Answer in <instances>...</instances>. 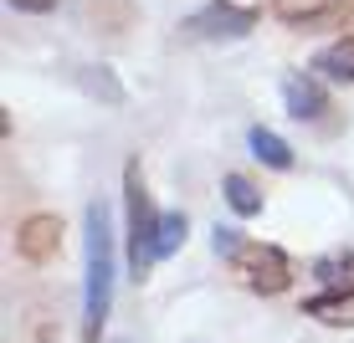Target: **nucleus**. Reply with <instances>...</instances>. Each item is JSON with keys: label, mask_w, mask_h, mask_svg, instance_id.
Instances as JSON below:
<instances>
[{"label": "nucleus", "mask_w": 354, "mask_h": 343, "mask_svg": "<svg viewBox=\"0 0 354 343\" xmlns=\"http://www.w3.org/2000/svg\"><path fill=\"white\" fill-rule=\"evenodd\" d=\"M283 103H288V113L298 118V124H313V118H324V108H328V97H324V88L313 77H283Z\"/></svg>", "instance_id": "423d86ee"}, {"label": "nucleus", "mask_w": 354, "mask_h": 343, "mask_svg": "<svg viewBox=\"0 0 354 343\" xmlns=\"http://www.w3.org/2000/svg\"><path fill=\"white\" fill-rule=\"evenodd\" d=\"M231 266H236L241 282H247L252 292H262V297H277V292H288V282H292V262L277 246H257V241H247V246L231 256Z\"/></svg>", "instance_id": "7ed1b4c3"}, {"label": "nucleus", "mask_w": 354, "mask_h": 343, "mask_svg": "<svg viewBox=\"0 0 354 343\" xmlns=\"http://www.w3.org/2000/svg\"><path fill=\"white\" fill-rule=\"evenodd\" d=\"M303 313H313L319 323H354V282L328 287V292H319V297H308V302H303Z\"/></svg>", "instance_id": "0eeeda50"}, {"label": "nucleus", "mask_w": 354, "mask_h": 343, "mask_svg": "<svg viewBox=\"0 0 354 343\" xmlns=\"http://www.w3.org/2000/svg\"><path fill=\"white\" fill-rule=\"evenodd\" d=\"M349 266H354V256H324V262L313 266V277H324L328 287H339V277L354 282V277H349Z\"/></svg>", "instance_id": "ddd939ff"}, {"label": "nucleus", "mask_w": 354, "mask_h": 343, "mask_svg": "<svg viewBox=\"0 0 354 343\" xmlns=\"http://www.w3.org/2000/svg\"><path fill=\"white\" fill-rule=\"evenodd\" d=\"M185 236H190L185 215H180V210H165V215H160V236H154V256H160V262H165V256H175L180 246H185Z\"/></svg>", "instance_id": "9b49d317"}, {"label": "nucleus", "mask_w": 354, "mask_h": 343, "mask_svg": "<svg viewBox=\"0 0 354 343\" xmlns=\"http://www.w3.org/2000/svg\"><path fill=\"white\" fill-rule=\"evenodd\" d=\"M57 246H62V226H57V215H31L26 226L16 231V256L31 262V266L52 262Z\"/></svg>", "instance_id": "39448f33"}, {"label": "nucleus", "mask_w": 354, "mask_h": 343, "mask_svg": "<svg viewBox=\"0 0 354 343\" xmlns=\"http://www.w3.org/2000/svg\"><path fill=\"white\" fill-rule=\"evenodd\" d=\"M252 26H257V16L252 10H241V6H231V0H211L205 10H195V16L185 21V31L190 36H247Z\"/></svg>", "instance_id": "20e7f679"}, {"label": "nucleus", "mask_w": 354, "mask_h": 343, "mask_svg": "<svg viewBox=\"0 0 354 343\" xmlns=\"http://www.w3.org/2000/svg\"><path fill=\"white\" fill-rule=\"evenodd\" d=\"M313 67H319V77H328V82H354V41L324 46V52L313 57Z\"/></svg>", "instance_id": "6e6552de"}, {"label": "nucleus", "mask_w": 354, "mask_h": 343, "mask_svg": "<svg viewBox=\"0 0 354 343\" xmlns=\"http://www.w3.org/2000/svg\"><path fill=\"white\" fill-rule=\"evenodd\" d=\"M124 205H129V272H133V282H139V277L154 272V262H160V256H154L160 215H154V205H149V190H144L139 164L124 169Z\"/></svg>", "instance_id": "f03ea898"}, {"label": "nucleus", "mask_w": 354, "mask_h": 343, "mask_svg": "<svg viewBox=\"0 0 354 343\" xmlns=\"http://www.w3.org/2000/svg\"><path fill=\"white\" fill-rule=\"evenodd\" d=\"M247 149L257 154L262 164H272V169H292V149L277 139L272 128H252V133H247Z\"/></svg>", "instance_id": "1a4fd4ad"}, {"label": "nucleus", "mask_w": 354, "mask_h": 343, "mask_svg": "<svg viewBox=\"0 0 354 343\" xmlns=\"http://www.w3.org/2000/svg\"><path fill=\"white\" fill-rule=\"evenodd\" d=\"M113 308V226L108 205H88V282H82V338L97 343Z\"/></svg>", "instance_id": "f257e3e1"}, {"label": "nucleus", "mask_w": 354, "mask_h": 343, "mask_svg": "<svg viewBox=\"0 0 354 343\" xmlns=\"http://www.w3.org/2000/svg\"><path fill=\"white\" fill-rule=\"evenodd\" d=\"M82 88H88V92H103L108 103H118V97H124V88H118V82L108 77L103 67H97V72H82Z\"/></svg>", "instance_id": "4468645a"}, {"label": "nucleus", "mask_w": 354, "mask_h": 343, "mask_svg": "<svg viewBox=\"0 0 354 343\" xmlns=\"http://www.w3.org/2000/svg\"><path fill=\"white\" fill-rule=\"evenodd\" d=\"M211 246H216V256H226V262H231V256L247 246V236H241L236 226H216V231H211Z\"/></svg>", "instance_id": "f8f14e48"}, {"label": "nucleus", "mask_w": 354, "mask_h": 343, "mask_svg": "<svg viewBox=\"0 0 354 343\" xmlns=\"http://www.w3.org/2000/svg\"><path fill=\"white\" fill-rule=\"evenodd\" d=\"M226 205H231L241 220H252V215H262V190L252 185L247 175H226Z\"/></svg>", "instance_id": "9d476101"}, {"label": "nucleus", "mask_w": 354, "mask_h": 343, "mask_svg": "<svg viewBox=\"0 0 354 343\" xmlns=\"http://www.w3.org/2000/svg\"><path fill=\"white\" fill-rule=\"evenodd\" d=\"M10 6H16V10H36V16H41V10H52L57 0H10Z\"/></svg>", "instance_id": "2eb2a0df"}]
</instances>
